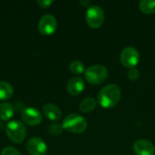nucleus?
Masks as SVG:
<instances>
[{
	"label": "nucleus",
	"mask_w": 155,
	"mask_h": 155,
	"mask_svg": "<svg viewBox=\"0 0 155 155\" xmlns=\"http://www.w3.org/2000/svg\"><path fill=\"white\" fill-rule=\"evenodd\" d=\"M84 89V82L81 77L71 78L67 83V91L72 95H79Z\"/></svg>",
	"instance_id": "obj_11"
},
{
	"label": "nucleus",
	"mask_w": 155,
	"mask_h": 155,
	"mask_svg": "<svg viewBox=\"0 0 155 155\" xmlns=\"http://www.w3.org/2000/svg\"><path fill=\"white\" fill-rule=\"evenodd\" d=\"M87 25L92 28L100 27L104 21V11L99 5L89 6L85 15Z\"/></svg>",
	"instance_id": "obj_5"
},
{
	"label": "nucleus",
	"mask_w": 155,
	"mask_h": 155,
	"mask_svg": "<svg viewBox=\"0 0 155 155\" xmlns=\"http://www.w3.org/2000/svg\"><path fill=\"white\" fill-rule=\"evenodd\" d=\"M121 98V89L115 84H109L103 87L99 92L97 102L105 109L115 106Z\"/></svg>",
	"instance_id": "obj_1"
},
{
	"label": "nucleus",
	"mask_w": 155,
	"mask_h": 155,
	"mask_svg": "<svg viewBox=\"0 0 155 155\" xmlns=\"http://www.w3.org/2000/svg\"><path fill=\"white\" fill-rule=\"evenodd\" d=\"M15 109L14 106L6 102L0 104V120L2 121H7L12 118L14 115Z\"/></svg>",
	"instance_id": "obj_13"
},
{
	"label": "nucleus",
	"mask_w": 155,
	"mask_h": 155,
	"mask_svg": "<svg viewBox=\"0 0 155 155\" xmlns=\"http://www.w3.org/2000/svg\"><path fill=\"white\" fill-rule=\"evenodd\" d=\"M44 114L52 121H57L62 116V112L56 105L53 104H45L43 107Z\"/></svg>",
	"instance_id": "obj_12"
},
{
	"label": "nucleus",
	"mask_w": 155,
	"mask_h": 155,
	"mask_svg": "<svg viewBox=\"0 0 155 155\" xmlns=\"http://www.w3.org/2000/svg\"><path fill=\"white\" fill-rule=\"evenodd\" d=\"M81 3H82V4H84V5H88V4H89V2H88V1H86V2H84V1H81Z\"/></svg>",
	"instance_id": "obj_23"
},
{
	"label": "nucleus",
	"mask_w": 155,
	"mask_h": 155,
	"mask_svg": "<svg viewBox=\"0 0 155 155\" xmlns=\"http://www.w3.org/2000/svg\"><path fill=\"white\" fill-rule=\"evenodd\" d=\"M54 3L53 0H37V4L42 8H47Z\"/></svg>",
	"instance_id": "obj_21"
},
{
	"label": "nucleus",
	"mask_w": 155,
	"mask_h": 155,
	"mask_svg": "<svg viewBox=\"0 0 155 155\" xmlns=\"http://www.w3.org/2000/svg\"><path fill=\"white\" fill-rule=\"evenodd\" d=\"M21 117L24 123L31 126L38 125L43 118L41 112L34 107H24L21 110Z\"/></svg>",
	"instance_id": "obj_7"
},
{
	"label": "nucleus",
	"mask_w": 155,
	"mask_h": 155,
	"mask_svg": "<svg viewBox=\"0 0 155 155\" xmlns=\"http://www.w3.org/2000/svg\"><path fill=\"white\" fill-rule=\"evenodd\" d=\"M127 76L130 80L132 81H136L139 77H140V72L139 70H137L136 68H132L129 69L128 73H127Z\"/></svg>",
	"instance_id": "obj_20"
},
{
	"label": "nucleus",
	"mask_w": 155,
	"mask_h": 155,
	"mask_svg": "<svg viewBox=\"0 0 155 155\" xmlns=\"http://www.w3.org/2000/svg\"><path fill=\"white\" fill-rule=\"evenodd\" d=\"M26 150L31 155H45L47 145L40 137H31L26 143Z\"/></svg>",
	"instance_id": "obj_9"
},
{
	"label": "nucleus",
	"mask_w": 155,
	"mask_h": 155,
	"mask_svg": "<svg viewBox=\"0 0 155 155\" xmlns=\"http://www.w3.org/2000/svg\"><path fill=\"white\" fill-rule=\"evenodd\" d=\"M1 155H21V153L17 149L11 147V146H8V147H5L2 150Z\"/></svg>",
	"instance_id": "obj_19"
},
{
	"label": "nucleus",
	"mask_w": 155,
	"mask_h": 155,
	"mask_svg": "<svg viewBox=\"0 0 155 155\" xmlns=\"http://www.w3.org/2000/svg\"><path fill=\"white\" fill-rule=\"evenodd\" d=\"M4 129L5 130V125L4 124V123H3V122H1V121H0V132H1V131H3Z\"/></svg>",
	"instance_id": "obj_22"
},
{
	"label": "nucleus",
	"mask_w": 155,
	"mask_h": 155,
	"mask_svg": "<svg viewBox=\"0 0 155 155\" xmlns=\"http://www.w3.org/2000/svg\"><path fill=\"white\" fill-rule=\"evenodd\" d=\"M120 60L124 66L132 69L135 68L140 61L139 51L133 46H128L123 49L120 54Z\"/></svg>",
	"instance_id": "obj_6"
},
{
	"label": "nucleus",
	"mask_w": 155,
	"mask_h": 155,
	"mask_svg": "<svg viewBox=\"0 0 155 155\" xmlns=\"http://www.w3.org/2000/svg\"><path fill=\"white\" fill-rule=\"evenodd\" d=\"M14 94L13 86L7 82H0V100H7Z\"/></svg>",
	"instance_id": "obj_15"
},
{
	"label": "nucleus",
	"mask_w": 155,
	"mask_h": 155,
	"mask_svg": "<svg viewBox=\"0 0 155 155\" xmlns=\"http://www.w3.org/2000/svg\"><path fill=\"white\" fill-rule=\"evenodd\" d=\"M56 28H57V21L54 15L47 14L40 18L38 23V29L42 35H51L55 32Z\"/></svg>",
	"instance_id": "obj_8"
},
{
	"label": "nucleus",
	"mask_w": 155,
	"mask_h": 155,
	"mask_svg": "<svg viewBox=\"0 0 155 155\" xmlns=\"http://www.w3.org/2000/svg\"><path fill=\"white\" fill-rule=\"evenodd\" d=\"M5 133L12 142L20 143L26 137V127L21 121L13 120L5 125Z\"/></svg>",
	"instance_id": "obj_3"
},
{
	"label": "nucleus",
	"mask_w": 155,
	"mask_h": 155,
	"mask_svg": "<svg viewBox=\"0 0 155 155\" xmlns=\"http://www.w3.org/2000/svg\"><path fill=\"white\" fill-rule=\"evenodd\" d=\"M96 104H97V101L94 98L87 97V98L84 99L81 102V104L79 105V108H80L81 112L87 114V113H91L92 111H94Z\"/></svg>",
	"instance_id": "obj_14"
},
{
	"label": "nucleus",
	"mask_w": 155,
	"mask_h": 155,
	"mask_svg": "<svg viewBox=\"0 0 155 155\" xmlns=\"http://www.w3.org/2000/svg\"><path fill=\"white\" fill-rule=\"evenodd\" d=\"M63 127L64 130L73 134L84 133L87 128V121L77 114H70L63 121Z\"/></svg>",
	"instance_id": "obj_2"
},
{
	"label": "nucleus",
	"mask_w": 155,
	"mask_h": 155,
	"mask_svg": "<svg viewBox=\"0 0 155 155\" xmlns=\"http://www.w3.org/2000/svg\"><path fill=\"white\" fill-rule=\"evenodd\" d=\"M140 10L147 15L155 13V0H142L139 3Z\"/></svg>",
	"instance_id": "obj_16"
},
{
	"label": "nucleus",
	"mask_w": 155,
	"mask_h": 155,
	"mask_svg": "<svg viewBox=\"0 0 155 155\" xmlns=\"http://www.w3.org/2000/svg\"><path fill=\"white\" fill-rule=\"evenodd\" d=\"M69 69L74 74H81L85 72L84 64L81 61H78V60L73 61L69 65Z\"/></svg>",
	"instance_id": "obj_17"
},
{
	"label": "nucleus",
	"mask_w": 155,
	"mask_h": 155,
	"mask_svg": "<svg viewBox=\"0 0 155 155\" xmlns=\"http://www.w3.org/2000/svg\"><path fill=\"white\" fill-rule=\"evenodd\" d=\"M84 75L88 83L92 84H100L106 80L108 70L102 64H94L85 70Z\"/></svg>",
	"instance_id": "obj_4"
},
{
	"label": "nucleus",
	"mask_w": 155,
	"mask_h": 155,
	"mask_svg": "<svg viewBox=\"0 0 155 155\" xmlns=\"http://www.w3.org/2000/svg\"><path fill=\"white\" fill-rule=\"evenodd\" d=\"M134 151L136 155H154L155 146L150 141L140 139L134 143Z\"/></svg>",
	"instance_id": "obj_10"
},
{
	"label": "nucleus",
	"mask_w": 155,
	"mask_h": 155,
	"mask_svg": "<svg viewBox=\"0 0 155 155\" xmlns=\"http://www.w3.org/2000/svg\"><path fill=\"white\" fill-rule=\"evenodd\" d=\"M64 127L62 124H52L48 127V133L52 135H59L63 133Z\"/></svg>",
	"instance_id": "obj_18"
}]
</instances>
